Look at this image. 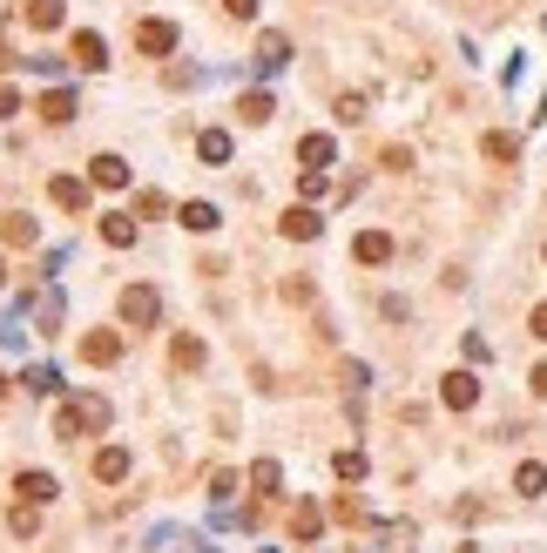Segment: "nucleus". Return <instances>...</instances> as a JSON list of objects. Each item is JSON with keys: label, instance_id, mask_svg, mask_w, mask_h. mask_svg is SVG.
I'll return each mask as SVG.
<instances>
[{"label": "nucleus", "instance_id": "obj_1", "mask_svg": "<svg viewBox=\"0 0 547 553\" xmlns=\"http://www.w3.org/2000/svg\"><path fill=\"white\" fill-rule=\"evenodd\" d=\"M109 425V399H61V412H55V432L61 439H81V432H101Z\"/></svg>", "mask_w": 547, "mask_h": 553}, {"label": "nucleus", "instance_id": "obj_2", "mask_svg": "<svg viewBox=\"0 0 547 553\" xmlns=\"http://www.w3.org/2000/svg\"><path fill=\"white\" fill-rule=\"evenodd\" d=\"M156 318H163V297L149 284H129L122 290V324L129 331H156Z\"/></svg>", "mask_w": 547, "mask_h": 553}, {"label": "nucleus", "instance_id": "obj_3", "mask_svg": "<svg viewBox=\"0 0 547 553\" xmlns=\"http://www.w3.org/2000/svg\"><path fill=\"white\" fill-rule=\"evenodd\" d=\"M135 47H142V55H176V21H163V14H156V21H135Z\"/></svg>", "mask_w": 547, "mask_h": 553}, {"label": "nucleus", "instance_id": "obj_4", "mask_svg": "<svg viewBox=\"0 0 547 553\" xmlns=\"http://www.w3.org/2000/svg\"><path fill=\"white\" fill-rule=\"evenodd\" d=\"M439 399H447V412H473L480 405V378L473 371H447L439 378Z\"/></svg>", "mask_w": 547, "mask_h": 553}, {"label": "nucleus", "instance_id": "obj_5", "mask_svg": "<svg viewBox=\"0 0 547 553\" xmlns=\"http://www.w3.org/2000/svg\"><path fill=\"white\" fill-rule=\"evenodd\" d=\"M0 244H7V250H34V244H41V223H34L27 210H7V216H0Z\"/></svg>", "mask_w": 547, "mask_h": 553}, {"label": "nucleus", "instance_id": "obj_6", "mask_svg": "<svg viewBox=\"0 0 547 553\" xmlns=\"http://www.w3.org/2000/svg\"><path fill=\"white\" fill-rule=\"evenodd\" d=\"M129 445H101V453H95V479H101V486H122V479H129Z\"/></svg>", "mask_w": 547, "mask_h": 553}, {"label": "nucleus", "instance_id": "obj_7", "mask_svg": "<svg viewBox=\"0 0 547 553\" xmlns=\"http://www.w3.org/2000/svg\"><path fill=\"white\" fill-rule=\"evenodd\" d=\"M352 256L379 270V264H392V236H385V230H358V236H352Z\"/></svg>", "mask_w": 547, "mask_h": 553}, {"label": "nucleus", "instance_id": "obj_8", "mask_svg": "<svg viewBox=\"0 0 547 553\" xmlns=\"http://www.w3.org/2000/svg\"><path fill=\"white\" fill-rule=\"evenodd\" d=\"M278 230H284V236H298V244H311V236L324 230V223H318V210H311V203H290V210H284V223H278Z\"/></svg>", "mask_w": 547, "mask_h": 553}, {"label": "nucleus", "instance_id": "obj_9", "mask_svg": "<svg viewBox=\"0 0 547 553\" xmlns=\"http://www.w3.org/2000/svg\"><path fill=\"white\" fill-rule=\"evenodd\" d=\"M34 115H41L47 129H61V122H75V89H47V95H41V109H34Z\"/></svg>", "mask_w": 547, "mask_h": 553}, {"label": "nucleus", "instance_id": "obj_10", "mask_svg": "<svg viewBox=\"0 0 547 553\" xmlns=\"http://www.w3.org/2000/svg\"><path fill=\"white\" fill-rule=\"evenodd\" d=\"M81 358H89V365H115V358H122V331H89L81 338Z\"/></svg>", "mask_w": 547, "mask_h": 553}, {"label": "nucleus", "instance_id": "obj_11", "mask_svg": "<svg viewBox=\"0 0 547 553\" xmlns=\"http://www.w3.org/2000/svg\"><path fill=\"white\" fill-rule=\"evenodd\" d=\"M89 183H95V189H129V162H122V155H95V162H89Z\"/></svg>", "mask_w": 547, "mask_h": 553}, {"label": "nucleus", "instance_id": "obj_12", "mask_svg": "<svg viewBox=\"0 0 547 553\" xmlns=\"http://www.w3.org/2000/svg\"><path fill=\"white\" fill-rule=\"evenodd\" d=\"M331 155H338L331 135H298V162L304 169H331Z\"/></svg>", "mask_w": 547, "mask_h": 553}, {"label": "nucleus", "instance_id": "obj_13", "mask_svg": "<svg viewBox=\"0 0 547 553\" xmlns=\"http://www.w3.org/2000/svg\"><path fill=\"white\" fill-rule=\"evenodd\" d=\"M14 493H21L27 506H47V499H55L61 486H55V473H21V479H14Z\"/></svg>", "mask_w": 547, "mask_h": 553}, {"label": "nucleus", "instance_id": "obj_14", "mask_svg": "<svg viewBox=\"0 0 547 553\" xmlns=\"http://www.w3.org/2000/svg\"><path fill=\"white\" fill-rule=\"evenodd\" d=\"M318 533H324V513L311 506V499H298V513H290V540H304V547H311Z\"/></svg>", "mask_w": 547, "mask_h": 553}, {"label": "nucleus", "instance_id": "obj_15", "mask_svg": "<svg viewBox=\"0 0 547 553\" xmlns=\"http://www.w3.org/2000/svg\"><path fill=\"white\" fill-rule=\"evenodd\" d=\"M68 55H75L81 68H89V75H95V68H109V47H101V34H89V27L75 34V47H68Z\"/></svg>", "mask_w": 547, "mask_h": 553}, {"label": "nucleus", "instance_id": "obj_16", "mask_svg": "<svg viewBox=\"0 0 547 553\" xmlns=\"http://www.w3.org/2000/svg\"><path fill=\"white\" fill-rule=\"evenodd\" d=\"M101 244H109V250H129V244H135V216L109 210V216H101Z\"/></svg>", "mask_w": 547, "mask_h": 553}, {"label": "nucleus", "instance_id": "obj_17", "mask_svg": "<svg viewBox=\"0 0 547 553\" xmlns=\"http://www.w3.org/2000/svg\"><path fill=\"white\" fill-rule=\"evenodd\" d=\"M176 223H183L190 236H210V230H216V203H183Z\"/></svg>", "mask_w": 547, "mask_h": 553}, {"label": "nucleus", "instance_id": "obj_18", "mask_svg": "<svg viewBox=\"0 0 547 553\" xmlns=\"http://www.w3.org/2000/svg\"><path fill=\"white\" fill-rule=\"evenodd\" d=\"M47 196H55L61 210H81V203H89V183H81V176H55V183H47Z\"/></svg>", "mask_w": 547, "mask_h": 553}, {"label": "nucleus", "instance_id": "obj_19", "mask_svg": "<svg viewBox=\"0 0 547 553\" xmlns=\"http://www.w3.org/2000/svg\"><path fill=\"white\" fill-rule=\"evenodd\" d=\"M278 486H284V465H278V459H258V465H250V493H258V499H270Z\"/></svg>", "mask_w": 547, "mask_h": 553}, {"label": "nucleus", "instance_id": "obj_20", "mask_svg": "<svg viewBox=\"0 0 547 553\" xmlns=\"http://www.w3.org/2000/svg\"><path fill=\"white\" fill-rule=\"evenodd\" d=\"M284 61H290V41H284V34H264V41H258V68H264V75H278Z\"/></svg>", "mask_w": 547, "mask_h": 553}, {"label": "nucleus", "instance_id": "obj_21", "mask_svg": "<svg viewBox=\"0 0 547 553\" xmlns=\"http://www.w3.org/2000/svg\"><path fill=\"white\" fill-rule=\"evenodd\" d=\"M480 149H487V162H521V135H507V129H493Z\"/></svg>", "mask_w": 547, "mask_h": 553}, {"label": "nucleus", "instance_id": "obj_22", "mask_svg": "<svg viewBox=\"0 0 547 553\" xmlns=\"http://www.w3.org/2000/svg\"><path fill=\"white\" fill-rule=\"evenodd\" d=\"M514 493H521V499H534V493H547V465H541V459H527L521 473H514Z\"/></svg>", "mask_w": 547, "mask_h": 553}, {"label": "nucleus", "instance_id": "obj_23", "mask_svg": "<svg viewBox=\"0 0 547 553\" xmlns=\"http://www.w3.org/2000/svg\"><path fill=\"white\" fill-rule=\"evenodd\" d=\"M196 155H203V162H230V135L224 129H203L196 135Z\"/></svg>", "mask_w": 547, "mask_h": 553}, {"label": "nucleus", "instance_id": "obj_24", "mask_svg": "<svg viewBox=\"0 0 547 553\" xmlns=\"http://www.w3.org/2000/svg\"><path fill=\"white\" fill-rule=\"evenodd\" d=\"M61 7L68 0H27V27H61Z\"/></svg>", "mask_w": 547, "mask_h": 553}, {"label": "nucleus", "instance_id": "obj_25", "mask_svg": "<svg viewBox=\"0 0 547 553\" xmlns=\"http://www.w3.org/2000/svg\"><path fill=\"white\" fill-rule=\"evenodd\" d=\"M7 527L21 533V540H34V533H41V506H27V499H21V506L7 513Z\"/></svg>", "mask_w": 547, "mask_h": 553}, {"label": "nucleus", "instance_id": "obj_26", "mask_svg": "<svg viewBox=\"0 0 547 553\" xmlns=\"http://www.w3.org/2000/svg\"><path fill=\"white\" fill-rule=\"evenodd\" d=\"M331 473L345 479V486H358V479H365V453H331Z\"/></svg>", "mask_w": 547, "mask_h": 553}, {"label": "nucleus", "instance_id": "obj_27", "mask_svg": "<svg viewBox=\"0 0 547 553\" xmlns=\"http://www.w3.org/2000/svg\"><path fill=\"white\" fill-rule=\"evenodd\" d=\"M331 520H338V527H365V506H358L352 493H338V499H331Z\"/></svg>", "mask_w": 547, "mask_h": 553}, {"label": "nucleus", "instance_id": "obj_28", "mask_svg": "<svg viewBox=\"0 0 547 553\" xmlns=\"http://www.w3.org/2000/svg\"><path fill=\"white\" fill-rule=\"evenodd\" d=\"M237 115H244V122H270V95H264V89H250V95H244V109H237Z\"/></svg>", "mask_w": 547, "mask_h": 553}, {"label": "nucleus", "instance_id": "obj_29", "mask_svg": "<svg viewBox=\"0 0 547 553\" xmlns=\"http://www.w3.org/2000/svg\"><path fill=\"white\" fill-rule=\"evenodd\" d=\"M324 189H331V176H324V169H304V176H298V196H304V203H318Z\"/></svg>", "mask_w": 547, "mask_h": 553}, {"label": "nucleus", "instance_id": "obj_30", "mask_svg": "<svg viewBox=\"0 0 547 553\" xmlns=\"http://www.w3.org/2000/svg\"><path fill=\"white\" fill-rule=\"evenodd\" d=\"M176 365H183V371L203 365V338H176Z\"/></svg>", "mask_w": 547, "mask_h": 553}, {"label": "nucleus", "instance_id": "obj_31", "mask_svg": "<svg viewBox=\"0 0 547 553\" xmlns=\"http://www.w3.org/2000/svg\"><path fill=\"white\" fill-rule=\"evenodd\" d=\"M34 318H41V331H55V324H61V297H55V290H47V297L34 304Z\"/></svg>", "mask_w": 547, "mask_h": 553}, {"label": "nucleus", "instance_id": "obj_32", "mask_svg": "<svg viewBox=\"0 0 547 553\" xmlns=\"http://www.w3.org/2000/svg\"><path fill=\"white\" fill-rule=\"evenodd\" d=\"M21 385H27V391H55V385H61V378H55V371H47V365H34V371L21 378Z\"/></svg>", "mask_w": 547, "mask_h": 553}, {"label": "nucleus", "instance_id": "obj_33", "mask_svg": "<svg viewBox=\"0 0 547 553\" xmlns=\"http://www.w3.org/2000/svg\"><path fill=\"white\" fill-rule=\"evenodd\" d=\"M338 122H365V95H345V101H338Z\"/></svg>", "mask_w": 547, "mask_h": 553}, {"label": "nucleus", "instance_id": "obj_34", "mask_svg": "<svg viewBox=\"0 0 547 553\" xmlns=\"http://www.w3.org/2000/svg\"><path fill=\"white\" fill-rule=\"evenodd\" d=\"M7 115H21V95H14L7 81H0V122H7Z\"/></svg>", "mask_w": 547, "mask_h": 553}, {"label": "nucleus", "instance_id": "obj_35", "mask_svg": "<svg viewBox=\"0 0 547 553\" xmlns=\"http://www.w3.org/2000/svg\"><path fill=\"white\" fill-rule=\"evenodd\" d=\"M527 331H534V338L547 344V304H534V318H527Z\"/></svg>", "mask_w": 547, "mask_h": 553}, {"label": "nucleus", "instance_id": "obj_36", "mask_svg": "<svg viewBox=\"0 0 547 553\" xmlns=\"http://www.w3.org/2000/svg\"><path fill=\"white\" fill-rule=\"evenodd\" d=\"M224 14H237V21H250V14H258V0H224Z\"/></svg>", "mask_w": 547, "mask_h": 553}, {"label": "nucleus", "instance_id": "obj_37", "mask_svg": "<svg viewBox=\"0 0 547 553\" xmlns=\"http://www.w3.org/2000/svg\"><path fill=\"white\" fill-rule=\"evenodd\" d=\"M534 399H547V365H534Z\"/></svg>", "mask_w": 547, "mask_h": 553}, {"label": "nucleus", "instance_id": "obj_38", "mask_svg": "<svg viewBox=\"0 0 547 553\" xmlns=\"http://www.w3.org/2000/svg\"><path fill=\"white\" fill-rule=\"evenodd\" d=\"M0 399H7V378H0Z\"/></svg>", "mask_w": 547, "mask_h": 553}, {"label": "nucleus", "instance_id": "obj_39", "mask_svg": "<svg viewBox=\"0 0 547 553\" xmlns=\"http://www.w3.org/2000/svg\"><path fill=\"white\" fill-rule=\"evenodd\" d=\"M0 68H7V47H0Z\"/></svg>", "mask_w": 547, "mask_h": 553}, {"label": "nucleus", "instance_id": "obj_40", "mask_svg": "<svg viewBox=\"0 0 547 553\" xmlns=\"http://www.w3.org/2000/svg\"><path fill=\"white\" fill-rule=\"evenodd\" d=\"M0 284H7V264H0Z\"/></svg>", "mask_w": 547, "mask_h": 553}]
</instances>
